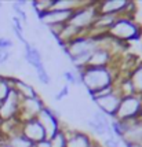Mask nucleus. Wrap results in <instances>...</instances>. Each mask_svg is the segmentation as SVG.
Here are the masks:
<instances>
[{
  "instance_id": "f257e3e1",
  "label": "nucleus",
  "mask_w": 142,
  "mask_h": 147,
  "mask_svg": "<svg viewBox=\"0 0 142 147\" xmlns=\"http://www.w3.org/2000/svg\"><path fill=\"white\" fill-rule=\"evenodd\" d=\"M117 80L116 71L109 67H91L86 66L82 70V85L91 96L103 88L115 85Z\"/></svg>"
},
{
  "instance_id": "f03ea898",
  "label": "nucleus",
  "mask_w": 142,
  "mask_h": 147,
  "mask_svg": "<svg viewBox=\"0 0 142 147\" xmlns=\"http://www.w3.org/2000/svg\"><path fill=\"white\" fill-rule=\"evenodd\" d=\"M109 37H112L116 41L127 43L132 40H138L142 34V28L137 22L134 17L127 15H119L115 21V24L110 26V29L106 33Z\"/></svg>"
},
{
  "instance_id": "7ed1b4c3",
  "label": "nucleus",
  "mask_w": 142,
  "mask_h": 147,
  "mask_svg": "<svg viewBox=\"0 0 142 147\" xmlns=\"http://www.w3.org/2000/svg\"><path fill=\"white\" fill-rule=\"evenodd\" d=\"M97 17V3L95 1H86L82 7H79L77 10L73 11L68 25L79 30V32L87 33L91 29V26H92Z\"/></svg>"
},
{
  "instance_id": "20e7f679",
  "label": "nucleus",
  "mask_w": 142,
  "mask_h": 147,
  "mask_svg": "<svg viewBox=\"0 0 142 147\" xmlns=\"http://www.w3.org/2000/svg\"><path fill=\"white\" fill-rule=\"evenodd\" d=\"M139 117H142L141 96L138 94L123 96L113 120L115 121H132V120H137Z\"/></svg>"
},
{
  "instance_id": "39448f33",
  "label": "nucleus",
  "mask_w": 142,
  "mask_h": 147,
  "mask_svg": "<svg viewBox=\"0 0 142 147\" xmlns=\"http://www.w3.org/2000/svg\"><path fill=\"white\" fill-rule=\"evenodd\" d=\"M21 100L22 98L14 90L10 92V95L0 103V122L13 121L18 117Z\"/></svg>"
},
{
  "instance_id": "423d86ee",
  "label": "nucleus",
  "mask_w": 142,
  "mask_h": 147,
  "mask_svg": "<svg viewBox=\"0 0 142 147\" xmlns=\"http://www.w3.org/2000/svg\"><path fill=\"white\" fill-rule=\"evenodd\" d=\"M36 120H37V121L41 124V127L44 128L47 139H50L51 136H54L59 129L62 128L61 124H59L58 110L50 109V107H47V106L39 113V115L36 117Z\"/></svg>"
},
{
  "instance_id": "0eeeda50",
  "label": "nucleus",
  "mask_w": 142,
  "mask_h": 147,
  "mask_svg": "<svg viewBox=\"0 0 142 147\" xmlns=\"http://www.w3.org/2000/svg\"><path fill=\"white\" fill-rule=\"evenodd\" d=\"M92 102L97 105L99 111H102L103 114H106L109 118L113 120L115 115H116L117 109H119V105L122 102V95L117 91H113L108 95L92 98Z\"/></svg>"
},
{
  "instance_id": "6e6552de",
  "label": "nucleus",
  "mask_w": 142,
  "mask_h": 147,
  "mask_svg": "<svg viewBox=\"0 0 142 147\" xmlns=\"http://www.w3.org/2000/svg\"><path fill=\"white\" fill-rule=\"evenodd\" d=\"M73 11L71 10H48L46 13L37 14L40 24L46 28H52V26H62L66 25L71 19Z\"/></svg>"
},
{
  "instance_id": "1a4fd4ad",
  "label": "nucleus",
  "mask_w": 142,
  "mask_h": 147,
  "mask_svg": "<svg viewBox=\"0 0 142 147\" xmlns=\"http://www.w3.org/2000/svg\"><path fill=\"white\" fill-rule=\"evenodd\" d=\"M44 107L46 106L43 103V100L40 99V96H36V98H32V99H22L17 120L20 122L33 120V118H36L39 115V113Z\"/></svg>"
},
{
  "instance_id": "9d476101",
  "label": "nucleus",
  "mask_w": 142,
  "mask_h": 147,
  "mask_svg": "<svg viewBox=\"0 0 142 147\" xmlns=\"http://www.w3.org/2000/svg\"><path fill=\"white\" fill-rule=\"evenodd\" d=\"M20 132L25 136L28 140L32 142L33 144H36V143L43 142L47 139V135H46L44 128L41 127V124H40L36 118L21 122L20 124Z\"/></svg>"
},
{
  "instance_id": "9b49d317",
  "label": "nucleus",
  "mask_w": 142,
  "mask_h": 147,
  "mask_svg": "<svg viewBox=\"0 0 142 147\" xmlns=\"http://www.w3.org/2000/svg\"><path fill=\"white\" fill-rule=\"evenodd\" d=\"M115 57V52L109 45H99L91 54L87 66L91 67H109Z\"/></svg>"
},
{
  "instance_id": "f8f14e48",
  "label": "nucleus",
  "mask_w": 142,
  "mask_h": 147,
  "mask_svg": "<svg viewBox=\"0 0 142 147\" xmlns=\"http://www.w3.org/2000/svg\"><path fill=\"white\" fill-rule=\"evenodd\" d=\"M127 4H128L127 0H103V1H97V10L98 14L119 17L124 14Z\"/></svg>"
},
{
  "instance_id": "ddd939ff",
  "label": "nucleus",
  "mask_w": 142,
  "mask_h": 147,
  "mask_svg": "<svg viewBox=\"0 0 142 147\" xmlns=\"http://www.w3.org/2000/svg\"><path fill=\"white\" fill-rule=\"evenodd\" d=\"M68 143L66 147H91L95 142L88 134L82 131H68Z\"/></svg>"
},
{
  "instance_id": "4468645a",
  "label": "nucleus",
  "mask_w": 142,
  "mask_h": 147,
  "mask_svg": "<svg viewBox=\"0 0 142 147\" xmlns=\"http://www.w3.org/2000/svg\"><path fill=\"white\" fill-rule=\"evenodd\" d=\"M13 90L22 98V99H32L39 96V94L36 92L35 87L31 85L29 83H26L21 78H14L13 77Z\"/></svg>"
},
{
  "instance_id": "2eb2a0df",
  "label": "nucleus",
  "mask_w": 142,
  "mask_h": 147,
  "mask_svg": "<svg viewBox=\"0 0 142 147\" xmlns=\"http://www.w3.org/2000/svg\"><path fill=\"white\" fill-rule=\"evenodd\" d=\"M25 45V61L31 65L32 67H37L39 65L43 63V55H41V52L40 50L36 47V45L33 44H29V43H26Z\"/></svg>"
},
{
  "instance_id": "dca6fc26",
  "label": "nucleus",
  "mask_w": 142,
  "mask_h": 147,
  "mask_svg": "<svg viewBox=\"0 0 142 147\" xmlns=\"http://www.w3.org/2000/svg\"><path fill=\"white\" fill-rule=\"evenodd\" d=\"M127 77L130 78V81L132 83L137 94L138 95L142 94V62L134 65V67L127 73Z\"/></svg>"
},
{
  "instance_id": "f3484780",
  "label": "nucleus",
  "mask_w": 142,
  "mask_h": 147,
  "mask_svg": "<svg viewBox=\"0 0 142 147\" xmlns=\"http://www.w3.org/2000/svg\"><path fill=\"white\" fill-rule=\"evenodd\" d=\"M86 125H87V128L91 131V134H94L95 136H106V135H108V136H115L112 128H108V127H105L102 124L94 121L92 118L86 120Z\"/></svg>"
},
{
  "instance_id": "a211bd4d",
  "label": "nucleus",
  "mask_w": 142,
  "mask_h": 147,
  "mask_svg": "<svg viewBox=\"0 0 142 147\" xmlns=\"http://www.w3.org/2000/svg\"><path fill=\"white\" fill-rule=\"evenodd\" d=\"M6 140L11 147H33L32 142L28 140L20 131H15L11 135H8Z\"/></svg>"
},
{
  "instance_id": "6ab92c4d",
  "label": "nucleus",
  "mask_w": 142,
  "mask_h": 147,
  "mask_svg": "<svg viewBox=\"0 0 142 147\" xmlns=\"http://www.w3.org/2000/svg\"><path fill=\"white\" fill-rule=\"evenodd\" d=\"M48 142H50L51 147H66V143H68V132H66V129L61 128L54 136H51L48 139Z\"/></svg>"
},
{
  "instance_id": "aec40b11",
  "label": "nucleus",
  "mask_w": 142,
  "mask_h": 147,
  "mask_svg": "<svg viewBox=\"0 0 142 147\" xmlns=\"http://www.w3.org/2000/svg\"><path fill=\"white\" fill-rule=\"evenodd\" d=\"M13 91V77L0 76V103Z\"/></svg>"
},
{
  "instance_id": "412c9836",
  "label": "nucleus",
  "mask_w": 142,
  "mask_h": 147,
  "mask_svg": "<svg viewBox=\"0 0 142 147\" xmlns=\"http://www.w3.org/2000/svg\"><path fill=\"white\" fill-rule=\"evenodd\" d=\"M35 70H36V74H37V78H39V81L41 84H44V85H48V84L51 83V77L48 74V71L46 70L44 67V63L39 65L37 67H35Z\"/></svg>"
},
{
  "instance_id": "4be33fe9",
  "label": "nucleus",
  "mask_w": 142,
  "mask_h": 147,
  "mask_svg": "<svg viewBox=\"0 0 142 147\" xmlns=\"http://www.w3.org/2000/svg\"><path fill=\"white\" fill-rule=\"evenodd\" d=\"M32 6H33V8L36 10V13L41 14V13L48 11V10H51L52 0H37V1H33Z\"/></svg>"
},
{
  "instance_id": "5701e85b",
  "label": "nucleus",
  "mask_w": 142,
  "mask_h": 147,
  "mask_svg": "<svg viewBox=\"0 0 142 147\" xmlns=\"http://www.w3.org/2000/svg\"><path fill=\"white\" fill-rule=\"evenodd\" d=\"M13 10L15 11V14H17V15H15L17 18H20L21 21H22V22H25V24L28 22V15H26L24 7H21L17 1H15V3H13Z\"/></svg>"
},
{
  "instance_id": "b1692460",
  "label": "nucleus",
  "mask_w": 142,
  "mask_h": 147,
  "mask_svg": "<svg viewBox=\"0 0 142 147\" xmlns=\"http://www.w3.org/2000/svg\"><path fill=\"white\" fill-rule=\"evenodd\" d=\"M102 147H120L116 136H106L102 142Z\"/></svg>"
},
{
  "instance_id": "393cba45",
  "label": "nucleus",
  "mask_w": 142,
  "mask_h": 147,
  "mask_svg": "<svg viewBox=\"0 0 142 147\" xmlns=\"http://www.w3.org/2000/svg\"><path fill=\"white\" fill-rule=\"evenodd\" d=\"M68 95H69V85H68V84H65L64 87H61V90L58 91V94H55L54 99H55L57 102H61V100H64Z\"/></svg>"
},
{
  "instance_id": "a878e982",
  "label": "nucleus",
  "mask_w": 142,
  "mask_h": 147,
  "mask_svg": "<svg viewBox=\"0 0 142 147\" xmlns=\"http://www.w3.org/2000/svg\"><path fill=\"white\" fill-rule=\"evenodd\" d=\"M14 47V43L11 38L6 37V36H0V50H11Z\"/></svg>"
},
{
  "instance_id": "bb28decb",
  "label": "nucleus",
  "mask_w": 142,
  "mask_h": 147,
  "mask_svg": "<svg viewBox=\"0 0 142 147\" xmlns=\"http://www.w3.org/2000/svg\"><path fill=\"white\" fill-rule=\"evenodd\" d=\"M35 147H51V146H50V142H48V139H46V140H43V142L36 143V144H35Z\"/></svg>"
},
{
  "instance_id": "cd10ccee",
  "label": "nucleus",
  "mask_w": 142,
  "mask_h": 147,
  "mask_svg": "<svg viewBox=\"0 0 142 147\" xmlns=\"http://www.w3.org/2000/svg\"><path fill=\"white\" fill-rule=\"evenodd\" d=\"M126 147H142V144H137V143H124Z\"/></svg>"
},
{
  "instance_id": "c85d7f7f",
  "label": "nucleus",
  "mask_w": 142,
  "mask_h": 147,
  "mask_svg": "<svg viewBox=\"0 0 142 147\" xmlns=\"http://www.w3.org/2000/svg\"><path fill=\"white\" fill-rule=\"evenodd\" d=\"M0 147H11V146L7 143V140H4V142H1V143H0Z\"/></svg>"
},
{
  "instance_id": "c756f323",
  "label": "nucleus",
  "mask_w": 142,
  "mask_h": 147,
  "mask_svg": "<svg viewBox=\"0 0 142 147\" xmlns=\"http://www.w3.org/2000/svg\"><path fill=\"white\" fill-rule=\"evenodd\" d=\"M91 147H102V146H101V144H98V143H94Z\"/></svg>"
},
{
  "instance_id": "7c9ffc66",
  "label": "nucleus",
  "mask_w": 142,
  "mask_h": 147,
  "mask_svg": "<svg viewBox=\"0 0 142 147\" xmlns=\"http://www.w3.org/2000/svg\"><path fill=\"white\" fill-rule=\"evenodd\" d=\"M1 7H3V3H1V1H0V8H1Z\"/></svg>"
},
{
  "instance_id": "2f4dec72",
  "label": "nucleus",
  "mask_w": 142,
  "mask_h": 147,
  "mask_svg": "<svg viewBox=\"0 0 142 147\" xmlns=\"http://www.w3.org/2000/svg\"><path fill=\"white\" fill-rule=\"evenodd\" d=\"M139 96H141V100H142V94H139Z\"/></svg>"
}]
</instances>
